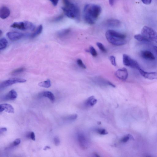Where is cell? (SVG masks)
Masks as SVG:
<instances>
[{
	"mask_svg": "<svg viewBox=\"0 0 157 157\" xmlns=\"http://www.w3.org/2000/svg\"><path fill=\"white\" fill-rule=\"evenodd\" d=\"M153 49L157 55V46H154L153 47Z\"/></svg>",
	"mask_w": 157,
	"mask_h": 157,
	"instance_id": "cell-41",
	"label": "cell"
},
{
	"mask_svg": "<svg viewBox=\"0 0 157 157\" xmlns=\"http://www.w3.org/2000/svg\"><path fill=\"white\" fill-rule=\"evenodd\" d=\"M90 52L91 55L94 56L96 57L97 55V53L95 48L92 46L90 47Z\"/></svg>",
	"mask_w": 157,
	"mask_h": 157,
	"instance_id": "cell-29",
	"label": "cell"
},
{
	"mask_svg": "<svg viewBox=\"0 0 157 157\" xmlns=\"http://www.w3.org/2000/svg\"><path fill=\"white\" fill-rule=\"evenodd\" d=\"M77 138L78 145L82 149H87L88 146V142L87 137L81 132L78 133Z\"/></svg>",
	"mask_w": 157,
	"mask_h": 157,
	"instance_id": "cell-8",
	"label": "cell"
},
{
	"mask_svg": "<svg viewBox=\"0 0 157 157\" xmlns=\"http://www.w3.org/2000/svg\"><path fill=\"white\" fill-rule=\"evenodd\" d=\"M71 30L70 29H66L57 32L56 34L57 37L60 39L66 38L70 34Z\"/></svg>",
	"mask_w": 157,
	"mask_h": 157,
	"instance_id": "cell-15",
	"label": "cell"
},
{
	"mask_svg": "<svg viewBox=\"0 0 157 157\" xmlns=\"http://www.w3.org/2000/svg\"><path fill=\"white\" fill-rule=\"evenodd\" d=\"M123 62L124 65L126 66L137 69L138 70L141 69L137 61L132 59L127 54H124L123 56Z\"/></svg>",
	"mask_w": 157,
	"mask_h": 157,
	"instance_id": "cell-6",
	"label": "cell"
},
{
	"mask_svg": "<svg viewBox=\"0 0 157 157\" xmlns=\"http://www.w3.org/2000/svg\"><path fill=\"white\" fill-rule=\"evenodd\" d=\"M38 85L40 87L48 88L51 87V84L50 80L48 79L39 83Z\"/></svg>",
	"mask_w": 157,
	"mask_h": 157,
	"instance_id": "cell-21",
	"label": "cell"
},
{
	"mask_svg": "<svg viewBox=\"0 0 157 157\" xmlns=\"http://www.w3.org/2000/svg\"><path fill=\"white\" fill-rule=\"evenodd\" d=\"M106 38L111 44L116 46H122L126 44V35L113 30H108L106 33Z\"/></svg>",
	"mask_w": 157,
	"mask_h": 157,
	"instance_id": "cell-2",
	"label": "cell"
},
{
	"mask_svg": "<svg viewBox=\"0 0 157 157\" xmlns=\"http://www.w3.org/2000/svg\"><path fill=\"white\" fill-rule=\"evenodd\" d=\"M134 38L135 39H136L139 41H146L148 42H150V41L143 35L142 34H138L134 35Z\"/></svg>",
	"mask_w": 157,
	"mask_h": 157,
	"instance_id": "cell-24",
	"label": "cell"
},
{
	"mask_svg": "<svg viewBox=\"0 0 157 157\" xmlns=\"http://www.w3.org/2000/svg\"><path fill=\"white\" fill-rule=\"evenodd\" d=\"M11 26L12 28L23 31L27 30L34 31L35 28V25L29 21L14 23Z\"/></svg>",
	"mask_w": 157,
	"mask_h": 157,
	"instance_id": "cell-5",
	"label": "cell"
},
{
	"mask_svg": "<svg viewBox=\"0 0 157 157\" xmlns=\"http://www.w3.org/2000/svg\"><path fill=\"white\" fill-rule=\"evenodd\" d=\"M21 142V140L20 139H16L13 142L12 146H17Z\"/></svg>",
	"mask_w": 157,
	"mask_h": 157,
	"instance_id": "cell-33",
	"label": "cell"
},
{
	"mask_svg": "<svg viewBox=\"0 0 157 157\" xmlns=\"http://www.w3.org/2000/svg\"><path fill=\"white\" fill-rule=\"evenodd\" d=\"M51 148L49 146H46L44 148V151H46L47 149H50Z\"/></svg>",
	"mask_w": 157,
	"mask_h": 157,
	"instance_id": "cell-40",
	"label": "cell"
},
{
	"mask_svg": "<svg viewBox=\"0 0 157 157\" xmlns=\"http://www.w3.org/2000/svg\"><path fill=\"white\" fill-rule=\"evenodd\" d=\"M142 58L146 60L153 61L155 60V57L153 54L148 51H142L141 53Z\"/></svg>",
	"mask_w": 157,
	"mask_h": 157,
	"instance_id": "cell-12",
	"label": "cell"
},
{
	"mask_svg": "<svg viewBox=\"0 0 157 157\" xmlns=\"http://www.w3.org/2000/svg\"><path fill=\"white\" fill-rule=\"evenodd\" d=\"M26 69L24 67L18 68L13 70L11 74L12 75H16L22 73Z\"/></svg>",
	"mask_w": 157,
	"mask_h": 157,
	"instance_id": "cell-23",
	"label": "cell"
},
{
	"mask_svg": "<svg viewBox=\"0 0 157 157\" xmlns=\"http://www.w3.org/2000/svg\"><path fill=\"white\" fill-rule=\"evenodd\" d=\"M43 29V27L42 25H40L37 29L31 35V38H34L37 37L42 33Z\"/></svg>",
	"mask_w": 157,
	"mask_h": 157,
	"instance_id": "cell-20",
	"label": "cell"
},
{
	"mask_svg": "<svg viewBox=\"0 0 157 157\" xmlns=\"http://www.w3.org/2000/svg\"><path fill=\"white\" fill-rule=\"evenodd\" d=\"M143 3L146 5L150 4L152 2V0H141Z\"/></svg>",
	"mask_w": 157,
	"mask_h": 157,
	"instance_id": "cell-37",
	"label": "cell"
},
{
	"mask_svg": "<svg viewBox=\"0 0 157 157\" xmlns=\"http://www.w3.org/2000/svg\"><path fill=\"white\" fill-rule=\"evenodd\" d=\"M26 81V79L20 78H12L4 81L0 84V88H4L10 86L14 84L18 83H24Z\"/></svg>",
	"mask_w": 157,
	"mask_h": 157,
	"instance_id": "cell-7",
	"label": "cell"
},
{
	"mask_svg": "<svg viewBox=\"0 0 157 157\" xmlns=\"http://www.w3.org/2000/svg\"><path fill=\"white\" fill-rule=\"evenodd\" d=\"M17 97V94L16 92L14 90H12L10 91L4 97L5 100H14Z\"/></svg>",
	"mask_w": 157,
	"mask_h": 157,
	"instance_id": "cell-17",
	"label": "cell"
},
{
	"mask_svg": "<svg viewBox=\"0 0 157 157\" xmlns=\"http://www.w3.org/2000/svg\"><path fill=\"white\" fill-rule=\"evenodd\" d=\"M93 155H94V156L95 157H100V156L96 153H94Z\"/></svg>",
	"mask_w": 157,
	"mask_h": 157,
	"instance_id": "cell-42",
	"label": "cell"
},
{
	"mask_svg": "<svg viewBox=\"0 0 157 157\" xmlns=\"http://www.w3.org/2000/svg\"><path fill=\"white\" fill-rule=\"evenodd\" d=\"M141 34L149 41H153L157 44V33L150 27L145 26L142 28Z\"/></svg>",
	"mask_w": 157,
	"mask_h": 157,
	"instance_id": "cell-4",
	"label": "cell"
},
{
	"mask_svg": "<svg viewBox=\"0 0 157 157\" xmlns=\"http://www.w3.org/2000/svg\"><path fill=\"white\" fill-rule=\"evenodd\" d=\"M109 58L112 65L114 66H116V64L115 57L114 56H111Z\"/></svg>",
	"mask_w": 157,
	"mask_h": 157,
	"instance_id": "cell-32",
	"label": "cell"
},
{
	"mask_svg": "<svg viewBox=\"0 0 157 157\" xmlns=\"http://www.w3.org/2000/svg\"><path fill=\"white\" fill-rule=\"evenodd\" d=\"M27 137L31 138L34 141H35V134L34 132H32L28 134L27 135Z\"/></svg>",
	"mask_w": 157,
	"mask_h": 157,
	"instance_id": "cell-34",
	"label": "cell"
},
{
	"mask_svg": "<svg viewBox=\"0 0 157 157\" xmlns=\"http://www.w3.org/2000/svg\"><path fill=\"white\" fill-rule=\"evenodd\" d=\"M106 24L108 26L111 27H118L121 25L120 21L115 19H109L106 21Z\"/></svg>",
	"mask_w": 157,
	"mask_h": 157,
	"instance_id": "cell-16",
	"label": "cell"
},
{
	"mask_svg": "<svg viewBox=\"0 0 157 157\" xmlns=\"http://www.w3.org/2000/svg\"><path fill=\"white\" fill-rule=\"evenodd\" d=\"M96 45L101 51L103 53L106 52V49L104 45L100 42H97Z\"/></svg>",
	"mask_w": 157,
	"mask_h": 157,
	"instance_id": "cell-28",
	"label": "cell"
},
{
	"mask_svg": "<svg viewBox=\"0 0 157 157\" xmlns=\"http://www.w3.org/2000/svg\"><path fill=\"white\" fill-rule=\"evenodd\" d=\"M63 1L64 6L62 9L65 15L69 18L79 20L80 11L78 6L71 2L70 0H63Z\"/></svg>",
	"mask_w": 157,
	"mask_h": 157,
	"instance_id": "cell-3",
	"label": "cell"
},
{
	"mask_svg": "<svg viewBox=\"0 0 157 157\" xmlns=\"http://www.w3.org/2000/svg\"><path fill=\"white\" fill-rule=\"evenodd\" d=\"M97 100L94 96H91L88 98L85 101V105L88 107H92L94 106L97 103Z\"/></svg>",
	"mask_w": 157,
	"mask_h": 157,
	"instance_id": "cell-18",
	"label": "cell"
},
{
	"mask_svg": "<svg viewBox=\"0 0 157 157\" xmlns=\"http://www.w3.org/2000/svg\"><path fill=\"white\" fill-rule=\"evenodd\" d=\"M10 11L8 7L3 6L0 10V17L2 19H5L10 16Z\"/></svg>",
	"mask_w": 157,
	"mask_h": 157,
	"instance_id": "cell-14",
	"label": "cell"
},
{
	"mask_svg": "<svg viewBox=\"0 0 157 157\" xmlns=\"http://www.w3.org/2000/svg\"><path fill=\"white\" fill-rule=\"evenodd\" d=\"M50 1L54 6H56L58 5L59 0H49Z\"/></svg>",
	"mask_w": 157,
	"mask_h": 157,
	"instance_id": "cell-36",
	"label": "cell"
},
{
	"mask_svg": "<svg viewBox=\"0 0 157 157\" xmlns=\"http://www.w3.org/2000/svg\"><path fill=\"white\" fill-rule=\"evenodd\" d=\"M40 96L48 98L52 102L55 100V97L54 95L51 91H45L43 92L40 95Z\"/></svg>",
	"mask_w": 157,
	"mask_h": 157,
	"instance_id": "cell-19",
	"label": "cell"
},
{
	"mask_svg": "<svg viewBox=\"0 0 157 157\" xmlns=\"http://www.w3.org/2000/svg\"><path fill=\"white\" fill-rule=\"evenodd\" d=\"M55 145L56 146H59L60 143V141L59 138L57 136L55 137L54 139Z\"/></svg>",
	"mask_w": 157,
	"mask_h": 157,
	"instance_id": "cell-35",
	"label": "cell"
},
{
	"mask_svg": "<svg viewBox=\"0 0 157 157\" xmlns=\"http://www.w3.org/2000/svg\"><path fill=\"white\" fill-rule=\"evenodd\" d=\"M63 18V15H61L53 18L50 21L51 22L54 23L59 22L62 20Z\"/></svg>",
	"mask_w": 157,
	"mask_h": 157,
	"instance_id": "cell-26",
	"label": "cell"
},
{
	"mask_svg": "<svg viewBox=\"0 0 157 157\" xmlns=\"http://www.w3.org/2000/svg\"><path fill=\"white\" fill-rule=\"evenodd\" d=\"M77 117L78 116L76 114H74V115L66 116L65 118V119L69 122H72L75 120L77 118Z\"/></svg>",
	"mask_w": 157,
	"mask_h": 157,
	"instance_id": "cell-25",
	"label": "cell"
},
{
	"mask_svg": "<svg viewBox=\"0 0 157 157\" xmlns=\"http://www.w3.org/2000/svg\"><path fill=\"white\" fill-rule=\"evenodd\" d=\"M101 7L97 4H88L85 5L83 10V18L85 22L88 24H94L101 14Z\"/></svg>",
	"mask_w": 157,
	"mask_h": 157,
	"instance_id": "cell-1",
	"label": "cell"
},
{
	"mask_svg": "<svg viewBox=\"0 0 157 157\" xmlns=\"http://www.w3.org/2000/svg\"><path fill=\"white\" fill-rule=\"evenodd\" d=\"M4 111L9 113H14V110L13 107L9 104L5 103L0 105V112H1Z\"/></svg>",
	"mask_w": 157,
	"mask_h": 157,
	"instance_id": "cell-13",
	"label": "cell"
},
{
	"mask_svg": "<svg viewBox=\"0 0 157 157\" xmlns=\"http://www.w3.org/2000/svg\"><path fill=\"white\" fill-rule=\"evenodd\" d=\"M97 132L101 135H105L108 134V132L104 129H98L96 130Z\"/></svg>",
	"mask_w": 157,
	"mask_h": 157,
	"instance_id": "cell-30",
	"label": "cell"
},
{
	"mask_svg": "<svg viewBox=\"0 0 157 157\" xmlns=\"http://www.w3.org/2000/svg\"><path fill=\"white\" fill-rule=\"evenodd\" d=\"M7 130V129L5 127H3L2 128H1V129H0V133H1V134L2 133L6 131Z\"/></svg>",
	"mask_w": 157,
	"mask_h": 157,
	"instance_id": "cell-38",
	"label": "cell"
},
{
	"mask_svg": "<svg viewBox=\"0 0 157 157\" xmlns=\"http://www.w3.org/2000/svg\"><path fill=\"white\" fill-rule=\"evenodd\" d=\"M8 44V41L5 38H1L0 40V50H2L5 49L6 47Z\"/></svg>",
	"mask_w": 157,
	"mask_h": 157,
	"instance_id": "cell-22",
	"label": "cell"
},
{
	"mask_svg": "<svg viewBox=\"0 0 157 157\" xmlns=\"http://www.w3.org/2000/svg\"><path fill=\"white\" fill-rule=\"evenodd\" d=\"M116 0H109V3L112 6L113 5Z\"/></svg>",
	"mask_w": 157,
	"mask_h": 157,
	"instance_id": "cell-39",
	"label": "cell"
},
{
	"mask_svg": "<svg viewBox=\"0 0 157 157\" xmlns=\"http://www.w3.org/2000/svg\"><path fill=\"white\" fill-rule=\"evenodd\" d=\"M130 138L132 139L133 138L131 135L128 134L126 136H125L121 139L120 140V141L121 142L125 143Z\"/></svg>",
	"mask_w": 157,
	"mask_h": 157,
	"instance_id": "cell-27",
	"label": "cell"
},
{
	"mask_svg": "<svg viewBox=\"0 0 157 157\" xmlns=\"http://www.w3.org/2000/svg\"><path fill=\"white\" fill-rule=\"evenodd\" d=\"M24 34L18 32H9L7 33V37L12 41H16L22 38L24 36Z\"/></svg>",
	"mask_w": 157,
	"mask_h": 157,
	"instance_id": "cell-10",
	"label": "cell"
},
{
	"mask_svg": "<svg viewBox=\"0 0 157 157\" xmlns=\"http://www.w3.org/2000/svg\"><path fill=\"white\" fill-rule=\"evenodd\" d=\"M116 76L120 80L125 81L128 77V72L125 68H123L118 70L115 73Z\"/></svg>",
	"mask_w": 157,
	"mask_h": 157,
	"instance_id": "cell-9",
	"label": "cell"
},
{
	"mask_svg": "<svg viewBox=\"0 0 157 157\" xmlns=\"http://www.w3.org/2000/svg\"><path fill=\"white\" fill-rule=\"evenodd\" d=\"M76 62L78 66H79L80 67L83 69H86V66L81 59H77Z\"/></svg>",
	"mask_w": 157,
	"mask_h": 157,
	"instance_id": "cell-31",
	"label": "cell"
},
{
	"mask_svg": "<svg viewBox=\"0 0 157 157\" xmlns=\"http://www.w3.org/2000/svg\"><path fill=\"white\" fill-rule=\"evenodd\" d=\"M140 74L147 79L153 80L157 79V73L156 72H147L141 68L138 70Z\"/></svg>",
	"mask_w": 157,
	"mask_h": 157,
	"instance_id": "cell-11",
	"label": "cell"
}]
</instances>
